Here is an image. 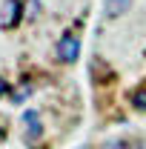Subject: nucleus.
Returning <instances> with one entry per match:
<instances>
[{"label": "nucleus", "instance_id": "7", "mask_svg": "<svg viewBox=\"0 0 146 149\" xmlns=\"http://www.w3.org/2000/svg\"><path fill=\"white\" fill-rule=\"evenodd\" d=\"M26 95H29V86H23V89H17V92L12 95V100H15V103H20V100H23Z\"/></svg>", "mask_w": 146, "mask_h": 149}, {"label": "nucleus", "instance_id": "3", "mask_svg": "<svg viewBox=\"0 0 146 149\" xmlns=\"http://www.w3.org/2000/svg\"><path fill=\"white\" fill-rule=\"evenodd\" d=\"M23 126H26V138L29 141H40L43 138V123H40V112L37 109L23 112Z\"/></svg>", "mask_w": 146, "mask_h": 149}, {"label": "nucleus", "instance_id": "4", "mask_svg": "<svg viewBox=\"0 0 146 149\" xmlns=\"http://www.w3.org/2000/svg\"><path fill=\"white\" fill-rule=\"evenodd\" d=\"M129 6H132V0H103V15L109 20L115 17H123L129 12Z\"/></svg>", "mask_w": 146, "mask_h": 149}, {"label": "nucleus", "instance_id": "8", "mask_svg": "<svg viewBox=\"0 0 146 149\" xmlns=\"http://www.w3.org/2000/svg\"><path fill=\"white\" fill-rule=\"evenodd\" d=\"M9 92V83H6V80H3V77H0V97H3V95Z\"/></svg>", "mask_w": 146, "mask_h": 149}, {"label": "nucleus", "instance_id": "5", "mask_svg": "<svg viewBox=\"0 0 146 149\" xmlns=\"http://www.w3.org/2000/svg\"><path fill=\"white\" fill-rule=\"evenodd\" d=\"M132 106H135V109H140V112H146V89L132 92Z\"/></svg>", "mask_w": 146, "mask_h": 149}, {"label": "nucleus", "instance_id": "2", "mask_svg": "<svg viewBox=\"0 0 146 149\" xmlns=\"http://www.w3.org/2000/svg\"><path fill=\"white\" fill-rule=\"evenodd\" d=\"M23 17V0H3L0 6V29H15Z\"/></svg>", "mask_w": 146, "mask_h": 149}, {"label": "nucleus", "instance_id": "1", "mask_svg": "<svg viewBox=\"0 0 146 149\" xmlns=\"http://www.w3.org/2000/svg\"><path fill=\"white\" fill-rule=\"evenodd\" d=\"M55 55H57V60H63V63H74V60H77V55H80V40H77V35L66 32V35L57 40Z\"/></svg>", "mask_w": 146, "mask_h": 149}, {"label": "nucleus", "instance_id": "6", "mask_svg": "<svg viewBox=\"0 0 146 149\" xmlns=\"http://www.w3.org/2000/svg\"><path fill=\"white\" fill-rule=\"evenodd\" d=\"M103 149H129V143L115 138V141H106V143H103Z\"/></svg>", "mask_w": 146, "mask_h": 149}]
</instances>
